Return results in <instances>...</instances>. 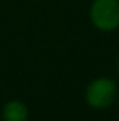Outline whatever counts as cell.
<instances>
[{
    "instance_id": "obj_1",
    "label": "cell",
    "mask_w": 119,
    "mask_h": 121,
    "mask_svg": "<svg viewBox=\"0 0 119 121\" xmlns=\"http://www.w3.org/2000/svg\"><path fill=\"white\" fill-rule=\"evenodd\" d=\"M86 101L93 109H107L118 98V84L108 77L95 78L86 87Z\"/></svg>"
},
{
    "instance_id": "obj_4",
    "label": "cell",
    "mask_w": 119,
    "mask_h": 121,
    "mask_svg": "<svg viewBox=\"0 0 119 121\" xmlns=\"http://www.w3.org/2000/svg\"><path fill=\"white\" fill-rule=\"evenodd\" d=\"M116 71H118V74H119V57H118V60H116Z\"/></svg>"
},
{
    "instance_id": "obj_3",
    "label": "cell",
    "mask_w": 119,
    "mask_h": 121,
    "mask_svg": "<svg viewBox=\"0 0 119 121\" xmlns=\"http://www.w3.org/2000/svg\"><path fill=\"white\" fill-rule=\"evenodd\" d=\"M3 121H28L29 120V109L20 100H11L3 106L2 110Z\"/></svg>"
},
{
    "instance_id": "obj_2",
    "label": "cell",
    "mask_w": 119,
    "mask_h": 121,
    "mask_svg": "<svg viewBox=\"0 0 119 121\" xmlns=\"http://www.w3.org/2000/svg\"><path fill=\"white\" fill-rule=\"evenodd\" d=\"M90 22L99 31L119 28V0H95L90 6Z\"/></svg>"
},
{
    "instance_id": "obj_5",
    "label": "cell",
    "mask_w": 119,
    "mask_h": 121,
    "mask_svg": "<svg viewBox=\"0 0 119 121\" xmlns=\"http://www.w3.org/2000/svg\"><path fill=\"white\" fill-rule=\"evenodd\" d=\"M118 100H119V87H118Z\"/></svg>"
}]
</instances>
